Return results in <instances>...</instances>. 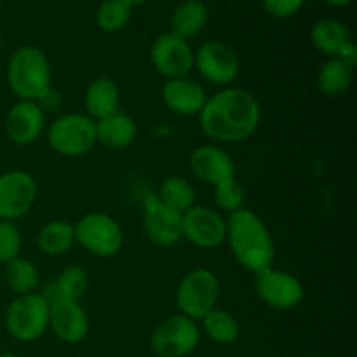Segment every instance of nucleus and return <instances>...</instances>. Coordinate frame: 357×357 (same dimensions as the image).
<instances>
[{"instance_id":"f03ea898","label":"nucleus","mask_w":357,"mask_h":357,"mask_svg":"<svg viewBox=\"0 0 357 357\" xmlns=\"http://www.w3.org/2000/svg\"><path fill=\"white\" fill-rule=\"evenodd\" d=\"M234 258L241 267L258 274L272 267L274 261V241L264 220L255 211L241 208L230 213L227 220V239Z\"/></svg>"},{"instance_id":"a211bd4d","label":"nucleus","mask_w":357,"mask_h":357,"mask_svg":"<svg viewBox=\"0 0 357 357\" xmlns=\"http://www.w3.org/2000/svg\"><path fill=\"white\" fill-rule=\"evenodd\" d=\"M164 105L169 108L173 114L181 115V117H192V115L201 114L204 107L208 94L206 89L195 80L188 77H180V79H169L162 87Z\"/></svg>"},{"instance_id":"39448f33","label":"nucleus","mask_w":357,"mask_h":357,"mask_svg":"<svg viewBox=\"0 0 357 357\" xmlns=\"http://www.w3.org/2000/svg\"><path fill=\"white\" fill-rule=\"evenodd\" d=\"M220 298V281L215 272L208 268H195L181 279L176 291V305L181 316L202 319L216 309Z\"/></svg>"},{"instance_id":"7ed1b4c3","label":"nucleus","mask_w":357,"mask_h":357,"mask_svg":"<svg viewBox=\"0 0 357 357\" xmlns=\"http://www.w3.org/2000/svg\"><path fill=\"white\" fill-rule=\"evenodd\" d=\"M7 82L20 100L38 101L51 87L47 56L35 45L16 49L7 63Z\"/></svg>"},{"instance_id":"1a4fd4ad","label":"nucleus","mask_w":357,"mask_h":357,"mask_svg":"<svg viewBox=\"0 0 357 357\" xmlns=\"http://www.w3.org/2000/svg\"><path fill=\"white\" fill-rule=\"evenodd\" d=\"M255 288L261 302L275 310L293 309L303 298L302 282L289 272L272 267L258 272L255 279Z\"/></svg>"},{"instance_id":"f704fd0d","label":"nucleus","mask_w":357,"mask_h":357,"mask_svg":"<svg viewBox=\"0 0 357 357\" xmlns=\"http://www.w3.org/2000/svg\"><path fill=\"white\" fill-rule=\"evenodd\" d=\"M0 357H17V356H14V354H0Z\"/></svg>"},{"instance_id":"9b49d317","label":"nucleus","mask_w":357,"mask_h":357,"mask_svg":"<svg viewBox=\"0 0 357 357\" xmlns=\"http://www.w3.org/2000/svg\"><path fill=\"white\" fill-rule=\"evenodd\" d=\"M150 58L160 75L169 79L187 77L194 68V51L183 38L171 31L159 35L150 47Z\"/></svg>"},{"instance_id":"f257e3e1","label":"nucleus","mask_w":357,"mask_h":357,"mask_svg":"<svg viewBox=\"0 0 357 357\" xmlns=\"http://www.w3.org/2000/svg\"><path fill=\"white\" fill-rule=\"evenodd\" d=\"M260 117V105L253 94L239 87H227L206 100L199 124L208 138L237 143L257 131Z\"/></svg>"},{"instance_id":"9d476101","label":"nucleus","mask_w":357,"mask_h":357,"mask_svg":"<svg viewBox=\"0 0 357 357\" xmlns=\"http://www.w3.org/2000/svg\"><path fill=\"white\" fill-rule=\"evenodd\" d=\"M194 66L215 86H227L239 75V58L225 42L208 40L194 52Z\"/></svg>"},{"instance_id":"bb28decb","label":"nucleus","mask_w":357,"mask_h":357,"mask_svg":"<svg viewBox=\"0 0 357 357\" xmlns=\"http://www.w3.org/2000/svg\"><path fill=\"white\" fill-rule=\"evenodd\" d=\"M202 323H204L206 335L216 344L229 345L239 338V323L227 310L213 309L211 312L202 317Z\"/></svg>"},{"instance_id":"dca6fc26","label":"nucleus","mask_w":357,"mask_h":357,"mask_svg":"<svg viewBox=\"0 0 357 357\" xmlns=\"http://www.w3.org/2000/svg\"><path fill=\"white\" fill-rule=\"evenodd\" d=\"M314 47L330 58H342L356 65L357 47L352 42L351 31L338 20H321L310 30Z\"/></svg>"},{"instance_id":"423d86ee","label":"nucleus","mask_w":357,"mask_h":357,"mask_svg":"<svg viewBox=\"0 0 357 357\" xmlns=\"http://www.w3.org/2000/svg\"><path fill=\"white\" fill-rule=\"evenodd\" d=\"M73 232L75 241L84 250L100 258L115 257L124 244L121 225L107 213H89L82 216L73 225Z\"/></svg>"},{"instance_id":"aec40b11","label":"nucleus","mask_w":357,"mask_h":357,"mask_svg":"<svg viewBox=\"0 0 357 357\" xmlns=\"http://www.w3.org/2000/svg\"><path fill=\"white\" fill-rule=\"evenodd\" d=\"M119 100H121V91L114 80L108 79V77L94 79L87 86L86 96H84L87 117L96 122L115 114V112H119Z\"/></svg>"},{"instance_id":"393cba45","label":"nucleus","mask_w":357,"mask_h":357,"mask_svg":"<svg viewBox=\"0 0 357 357\" xmlns=\"http://www.w3.org/2000/svg\"><path fill=\"white\" fill-rule=\"evenodd\" d=\"M157 197L160 199L162 204H166L167 208L174 209V211L181 213L194 206L195 202V190L190 185V181L185 180L181 176H169L160 183L159 194Z\"/></svg>"},{"instance_id":"412c9836","label":"nucleus","mask_w":357,"mask_h":357,"mask_svg":"<svg viewBox=\"0 0 357 357\" xmlns=\"http://www.w3.org/2000/svg\"><path fill=\"white\" fill-rule=\"evenodd\" d=\"M138 135L136 122L122 112L96 121V143L110 150H121L131 145Z\"/></svg>"},{"instance_id":"6e6552de","label":"nucleus","mask_w":357,"mask_h":357,"mask_svg":"<svg viewBox=\"0 0 357 357\" xmlns=\"http://www.w3.org/2000/svg\"><path fill=\"white\" fill-rule=\"evenodd\" d=\"M201 331L194 319L187 316H171L153 330L150 347L159 357H185L195 351Z\"/></svg>"},{"instance_id":"c9c22d12","label":"nucleus","mask_w":357,"mask_h":357,"mask_svg":"<svg viewBox=\"0 0 357 357\" xmlns=\"http://www.w3.org/2000/svg\"><path fill=\"white\" fill-rule=\"evenodd\" d=\"M0 51H2V38H0Z\"/></svg>"},{"instance_id":"4468645a","label":"nucleus","mask_w":357,"mask_h":357,"mask_svg":"<svg viewBox=\"0 0 357 357\" xmlns=\"http://www.w3.org/2000/svg\"><path fill=\"white\" fill-rule=\"evenodd\" d=\"M143 229L157 246H173L181 239V213L162 204L155 194L146 195Z\"/></svg>"},{"instance_id":"7c9ffc66","label":"nucleus","mask_w":357,"mask_h":357,"mask_svg":"<svg viewBox=\"0 0 357 357\" xmlns=\"http://www.w3.org/2000/svg\"><path fill=\"white\" fill-rule=\"evenodd\" d=\"M21 232L13 222L0 220V264H9L21 251Z\"/></svg>"},{"instance_id":"72a5a7b5","label":"nucleus","mask_w":357,"mask_h":357,"mask_svg":"<svg viewBox=\"0 0 357 357\" xmlns=\"http://www.w3.org/2000/svg\"><path fill=\"white\" fill-rule=\"evenodd\" d=\"M128 2L131 3L132 7H135V6H143V3H145V2H149V0H128Z\"/></svg>"},{"instance_id":"a878e982","label":"nucleus","mask_w":357,"mask_h":357,"mask_svg":"<svg viewBox=\"0 0 357 357\" xmlns=\"http://www.w3.org/2000/svg\"><path fill=\"white\" fill-rule=\"evenodd\" d=\"M6 284L13 289L16 295H30L35 293L40 278L38 271L26 258H14L6 265Z\"/></svg>"},{"instance_id":"ddd939ff","label":"nucleus","mask_w":357,"mask_h":357,"mask_svg":"<svg viewBox=\"0 0 357 357\" xmlns=\"http://www.w3.org/2000/svg\"><path fill=\"white\" fill-rule=\"evenodd\" d=\"M37 199V183L24 171H9L0 174V220L21 218L26 215Z\"/></svg>"},{"instance_id":"4be33fe9","label":"nucleus","mask_w":357,"mask_h":357,"mask_svg":"<svg viewBox=\"0 0 357 357\" xmlns=\"http://www.w3.org/2000/svg\"><path fill=\"white\" fill-rule=\"evenodd\" d=\"M208 23V7L202 0H183L171 16V33L188 40L204 30Z\"/></svg>"},{"instance_id":"6ab92c4d","label":"nucleus","mask_w":357,"mask_h":357,"mask_svg":"<svg viewBox=\"0 0 357 357\" xmlns=\"http://www.w3.org/2000/svg\"><path fill=\"white\" fill-rule=\"evenodd\" d=\"M49 326L59 340L66 342V344H77L86 338L87 331H89V319L79 302L58 300V302L51 303Z\"/></svg>"},{"instance_id":"b1692460","label":"nucleus","mask_w":357,"mask_h":357,"mask_svg":"<svg viewBox=\"0 0 357 357\" xmlns=\"http://www.w3.org/2000/svg\"><path fill=\"white\" fill-rule=\"evenodd\" d=\"M73 243H75L73 225L61 222V220L45 223L37 236L38 250L49 257H58V255L66 253Z\"/></svg>"},{"instance_id":"cd10ccee","label":"nucleus","mask_w":357,"mask_h":357,"mask_svg":"<svg viewBox=\"0 0 357 357\" xmlns=\"http://www.w3.org/2000/svg\"><path fill=\"white\" fill-rule=\"evenodd\" d=\"M52 288L56 293V302L58 300H68V302H79L84 295H86L87 288H89V279L84 268L72 265L61 271L58 275Z\"/></svg>"},{"instance_id":"f8f14e48","label":"nucleus","mask_w":357,"mask_h":357,"mask_svg":"<svg viewBox=\"0 0 357 357\" xmlns=\"http://www.w3.org/2000/svg\"><path fill=\"white\" fill-rule=\"evenodd\" d=\"M181 237L199 248H216L227 239V222L215 209L192 206L181 215Z\"/></svg>"},{"instance_id":"0eeeda50","label":"nucleus","mask_w":357,"mask_h":357,"mask_svg":"<svg viewBox=\"0 0 357 357\" xmlns=\"http://www.w3.org/2000/svg\"><path fill=\"white\" fill-rule=\"evenodd\" d=\"M47 139L59 155H86L96 143V122L82 114H66L52 122Z\"/></svg>"},{"instance_id":"20e7f679","label":"nucleus","mask_w":357,"mask_h":357,"mask_svg":"<svg viewBox=\"0 0 357 357\" xmlns=\"http://www.w3.org/2000/svg\"><path fill=\"white\" fill-rule=\"evenodd\" d=\"M51 303L40 293L21 295L10 302L6 312V328L20 342H33L45 333L49 326Z\"/></svg>"},{"instance_id":"f3484780","label":"nucleus","mask_w":357,"mask_h":357,"mask_svg":"<svg viewBox=\"0 0 357 357\" xmlns=\"http://www.w3.org/2000/svg\"><path fill=\"white\" fill-rule=\"evenodd\" d=\"M190 171L195 178L213 187L230 178H236L234 159L216 145L197 146L190 155Z\"/></svg>"},{"instance_id":"2f4dec72","label":"nucleus","mask_w":357,"mask_h":357,"mask_svg":"<svg viewBox=\"0 0 357 357\" xmlns=\"http://www.w3.org/2000/svg\"><path fill=\"white\" fill-rule=\"evenodd\" d=\"M264 9L272 17H289L298 13L305 0H261Z\"/></svg>"},{"instance_id":"c756f323","label":"nucleus","mask_w":357,"mask_h":357,"mask_svg":"<svg viewBox=\"0 0 357 357\" xmlns=\"http://www.w3.org/2000/svg\"><path fill=\"white\" fill-rule=\"evenodd\" d=\"M215 202L218 204V208L225 209V211L234 213L237 209L243 208L244 199H246V192H244L243 185L236 180V178H230V180L222 181L220 185L215 187Z\"/></svg>"},{"instance_id":"473e14b6","label":"nucleus","mask_w":357,"mask_h":357,"mask_svg":"<svg viewBox=\"0 0 357 357\" xmlns=\"http://www.w3.org/2000/svg\"><path fill=\"white\" fill-rule=\"evenodd\" d=\"M326 3H330V6L333 7H342V6H347V3H351L352 0H324Z\"/></svg>"},{"instance_id":"2eb2a0df","label":"nucleus","mask_w":357,"mask_h":357,"mask_svg":"<svg viewBox=\"0 0 357 357\" xmlns=\"http://www.w3.org/2000/svg\"><path fill=\"white\" fill-rule=\"evenodd\" d=\"M44 108L37 101L21 100L6 115L3 129L7 138L16 145H30L44 131Z\"/></svg>"},{"instance_id":"5701e85b","label":"nucleus","mask_w":357,"mask_h":357,"mask_svg":"<svg viewBox=\"0 0 357 357\" xmlns=\"http://www.w3.org/2000/svg\"><path fill=\"white\" fill-rule=\"evenodd\" d=\"M356 65L342 58H330L319 70L317 86L319 91L328 98H338L351 87L354 80Z\"/></svg>"},{"instance_id":"c85d7f7f","label":"nucleus","mask_w":357,"mask_h":357,"mask_svg":"<svg viewBox=\"0 0 357 357\" xmlns=\"http://www.w3.org/2000/svg\"><path fill=\"white\" fill-rule=\"evenodd\" d=\"M132 6L128 0H103L96 9V24L100 30L112 33L128 24Z\"/></svg>"}]
</instances>
